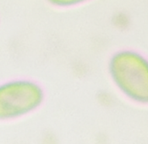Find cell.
I'll list each match as a JSON object with an SVG mask.
<instances>
[{
  "label": "cell",
  "instance_id": "1",
  "mask_svg": "<svg viewBox=\"0 0 148 144\" xmlns=\"http://www.w3.org/2000/svg\"><path fill=\"white\" fill-rule=\"evenodd\" d=\"M108 76L117 91L128 100L148 105V57L140 52L124 48L108 59Z\"/></svg>",
  "mask_w": 148,
  "mask_h": 144
},
{
  "label": "cell",
  "instance_id": "2",
  "mask_svg": "<svg viewBox=\"0 0 148 144\" xmlns=\"http://www.w3.org/2000/svg\"><path fill=\"white\" fill-rule=\"evenodd\" d=\"M43 87L30 78H14L0 84V122L18 121L38 111L43 105Z\"/></svg>",
  "mask_w": 148,
  "mask_h": 144
},
{
  "label": "cell",
  "instance_id": "3",
  "mask_svg": "<svg viewBox=\"0 0 148 144\" xmlns=\"http://www.w3.org/2000/svg\"><path fill=\"white\" fill-rule=\"evenodd\" d=\"M50 5L59 9H69L85 4L91 0H46Z\"/></svg>",
  "mask_w": 148,
  "mask_h": 144
}]
</instances>
